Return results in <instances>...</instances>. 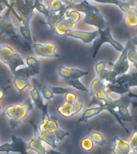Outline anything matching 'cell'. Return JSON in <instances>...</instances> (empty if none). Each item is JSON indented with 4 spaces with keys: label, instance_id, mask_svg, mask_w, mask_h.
<instances>
[{
    "label": "cell",
    "instance_id": "1",
    "mask_svg": "<svg viewBox=\"0 0 137 154\" xmlns=\"http://www.w3.org/2000/svg\"><path fill=\"white\" fill-rule=\"evenodd\" d=\"M0 61L9 67L13 75L15 74L19 67H24L26 62L17 52H15L13 48L10 46L0 44Z\"/></svg>",
    "mask_w": 137,
    "mask_h": 154
},
{
    "label": "cell",
    "instance_id": "2",
    "mask_svg": "<svg viewBox=\"0 0 137 154\" xmlns=\"http://www.w3.org/2000/svg\"><path fill=\"white\" fill-rule=\"evenodd\" d=\"M98 31L99 35L94 40L93 47H92V57H96L102 45L105 43H110L118 51H123V50L124 49V47L112 38L111 34V28L109 26L106 27L103 30H98Z\"/></svg>",
    "mask_w": 137,
    "mask_h": 154
},
{
    "label": "cell",
    "instance_id": "3",
    "mask_svg": "<svg viewBox=\"0 0 137 154\" xmlns=\"http://www.w3.org/2000/svg\"><path fill=\"white\" fill-rule=\"evenodd\" d=\"M11 140L12 142L11 144L7 143L0 145V152H6L7 154H9L11 152H13L19 154H28V147L26 142L14 135L11 136Z\"/></svg>",
    "mask_w": 137,
    "mask_h": 154
},
{
    "label": "cell",
    "instance_id": "4",
    "mask_svg": "<svg viewBox=\"0 0 137 154\" xmlns=\"http://www.w3.org/2000/svg\"><path fill=\"white\" fill-rule=\"evenodd\" d=\"M84 108V101L78 99L75 102H66L61 103L57 108V112L59 114L65 118L72 117L76 115Z\"/></svg>",
    "mask_w": 137,
    "mask_h": 154
},
{
    "label": "cell",
    "instance_id": "5",
    "mask_svg": "<svg viewBox=\"0 0 137 154\" xmlns=\"http://www.w3.org/2000/svg\"><path fill=\"white\" fill-rule=\"evenodd\" d=\"M84 23L85 24L95 26L98 30H103L106 27L105 19L96 7H94L91 11L85 13Z\"/></svg>",
    "mask_w": 137,
    "mask_h": 154
},
{
    "label": "cell",
    "instance_id": "6",
    "mask_svg": "<svg viewBox=\"0 0 137 154\" xmlns=\"http://www.w3.org/2000/svg\"><path fill=\"white\" fill-rule=\"evenodd\" d=\"M33 108L34 103L32 100H31V99H26V100L22 103L21 108L19 111V112L16 115V116L14 119L10 120V126H11L12 129H15V128L19 127V125L23 123V121L26 119V117L28 116L29 113L32 111Z\"/></svg>",
    "mask_w": 137,
    "mask_h": 154
},
{
    "label": "cell",
    "instance_id": "7",
    "mask_svg": "<svg viewBox=\"0 0 137 154\" xmlns=\"http://www.w3.org/2000/svg\"><path fill=\"white\" fill-rule=\"evenodd\" d=\"M32 49L38 56L42 57L58 58L59 56L57 47L54 43H34Z\"/></svg>",
    "mask_w": 137,
    "mask_h": 154
},
{
    "label": "cell",
    "instance_id": "8",
    "mask_svg": "<svg viewBox=\"0 0 137 154\" xmlns=\"http://www.w3.org/2000/svg\"><path fill=\"white\" fill-rule=\"evenodd\" d=\"M76 26V22L74 21L73 19H67V18L64 17L63 19H60L59 21H58L54 25L52 28L50 29V31H52L53 33L58 35L65 36L67 33L75 30Z\"/></svg>",
    "mask_w": 137,
    "mask_h": 154
},
{
    "label": "cell",
    "instance_id": "9",
    "mask_svg": "<svg viewBox=\"0 0 137 154\" xmlns=\"http://www.w3.org/2000/svg\"><path fill=\"white\" fill-rule=\"evenodd\" d=\"M18 30L19 28H17L13 23L8 14L6 16L0 17V35L9 39L11 37L19 32Z\"/></svg>",
    "mask_w": 137,
    "mask_h": 154
},
{
    "label": "cell",
    "instance_id": "10",
    "mask_svg": "<svg viewBox=\"0 0 137 154\" xmlns=\"http://www.w3.org/2000/svg\"><path fill=\"white\" fill-rule=\"evenodd\" d=\"M31 125L33 126L34 128V137L27 143L28 149L33 150L37 154H47V149L42 144V140L40 137V132L38 127L34 123V121L31 120Z\"/></svg>",
    "mask_w": 137,
    "mask_h": 154
},
{
    "label": "cell",
    "instance_id": "11",
    "mask_svg": "<svg viewBox=\"0 0 137 154\" xmlns=\"http://www.w3.org/2000/svg\"><path fill=\"white\" fill-rule=\"evenodd\" d=\"M131 97L127 94H124L118 99L117 112L122 121H131L132 117L128 110V107L131 104Z\"/></svg>",
    "mask_w": 137,
    "mask_h": 154
},
{
    "label": "cell",
    "instance_id": "12",
    "mask_svg": "<svg viewBox=\"0 0 137 154\" xmlns=\"http://www.w3.org/2000/svg\"><path fill=\"white\" fill-rule=\"evenodd\" d=\"M89 72L83 70L78 69V68H71V67H65L63 65H61L58 68V75L65 81L69 79H79L84 75H88Z\"/></svg>",
    "mask_w": 137,
    "mask_h": 154
},
{
    "label": "cell",
    "instance_id": "13",
    "mask_svg": "<svg viewBox=\"0 0 137 154\" xmlns=\"http://www.w3.org/2000/svg\"><path fill=\"white\" fill-rule=\"evenodd\" d=\"M46 131L50 134H53L55 137V139L57 141L62 140L66 137H68L70 135L69 132H64L59 128V125L58 124V119L55 116H50V120L48 122Z\"/></svg>",
    "mask_w": 137,
    "mask_h": 154
},
{
    "label": "cell",
    "instance_id": "14",
    "mask_svg": "<svg viewBox=\"0 0 137 154\" xmlns=\"http://www.w3.org/2000/svg\"><path fill=\"white\" fill-rule=\"evenodd\" d=\"M129 69V62L127 60V48L124 47V49L121 51L119 60L115 64L112 65V70L117 74V75L126 74Z\"/></svg>",
    "mask_w": 137,
    "mask_h": 154
},
{
    "label": "cell",
    "instance_id": "15",
    "mask_svg": "<svg viewBox=\"0 0 137 154\" xmlns=\"http://www.w3.org/2000/svg\"><path fill=\"white\" fill-rule=\"evenodd\" d=\"M99 35V33L98 30L93 31V32H87V31L74 30V31H70V32L66 34L65 37L77 38V39L81 40L84 43H90L91 42H93L98 37Z\"/></svg>",
    "mask_w": 137,
    "mask_h": 154
},
{
    "label": "cell",
    "instance_id": "16",
    "mask_svg": "<svg viewBox=\"0 0 137 154\" xmlns=\"http://www.w3.org/2000/svg\"><path fill=\"white\" fill-rule=\"evenodd\" d=\"M95 97V96H93ZM96 98V97H95ZM96 101H97V103H98L99 106L97 107H95V108H88V109H86V110L84 111V112L83 113V115H82L81 118H79V122H86L87 120L90 119V118L93 117L95 116L98 115L100 112H103V111H107V108H108V104H106L103 102V101L99 100L98 99H96Z\"/></svg>",
    "mask_w": 137,
    "mask_h": 154
},
{
    "label": "cell",
    "instance_id": "17",
    "mask_svg": "<svg viewBox=\"0 0 137 154\" xmlns=\"http://www.w3.org/2000/svg\"><path fill=\"white\" fill-rule=\"evenodd\" d=\"M112 152L114 154H128L132 151L128 142L115 137L112 141Z\"/></svg>",
    "mask_w": 137,
    "mask_h": 154
},
{
    "label": "cell",
    "instance_id": "18",
    "mask_svg": "<svg viewBox=\"0 0 137 154\" xmlns=\"http://www.w3.org/2000/svg\"><path fill=\"white\" fill-rule=\"evenodd\" d=\"M105 90L108 92H113V93L118 94V95H124L131 91L129 87L127 86V84H120L117 83H107L106 84Z\"/></svg>",
    "mask_w": 137,
    "mask_h": 154
},
{
    "label": "cell",
    "instance_id": "19",
    "mask_svg": "<svg viewBox=\"0 0 137 154\" xmlns=\"http://www.w3.org/2000/svg\"><path fill=\"white\" fill-rule=\"evenodd\" d=\"M124 21L126 26L128 28L133 29L137 27V9L134 7H129L127 11H125Z\"/></svg>",
    "mask_w": 137,
    "mask_h": 154
},
{
    "label": "cell",
    "instance_id": "20",
    "mask_svg": "<svg viewBox=\"0 0 137 154\" xmlns=\"http://www.w3.org/2000/svg\"><path fill=\"white\" fill-rule=\"evenodd\" d=\"M30 96H31V100H32L34 104L36 106V108L42 109L45 103H44L43 97L40 91H39V89L38 88V87L36 86L35 84H32V88L30 91Z\"/></svg>",
    "mask_w": 137,
    "mask_h": 154
},
{
    "label": "cell",
    "instance_id": "21",
    "mask_svg": "<svg viewBox=\"0 0 137 154\" xmlns=\"http://www.w3.org/2000/svg\"><path fill=\"white\" fill-rule=\"evenodd\" d=\"M126 47L127 48V60L133 63L135 67L137 69V50L135 46L132 43L131 39L127 41Z\"/></svg>",
    "mask_w": 137,
    "mask_h": 154
},
{
    "label": "cell",
    "instance_id": "22",
    "mask_svg": "<svg viewBox=\"0 0 137 154\" xmlns=\"http://www.w3.org/2000/svg\"><path fill=\"white\" fill-rule=\"evenodd\" d=\"M106 88V82L104 80L99 79L98 77L92 81L90 87V90H89V94L91 97H93L98 91H99L102 89Z\"/></svg>",
    "mask_w": 137,
    "mask_h": 154
},
{
    "label": "cell",
    "instance_id": "23",
    "mask_svg": "<svg viewBox=\"0 0 137 154\" xmlns=\"http://www.w3.org/2000/svg\"><path fill=\"white\" fill-rule=\"evenodd\" d=\"M38 73L35 72V70L31 69V67H22L21 68L19 67V69H17L15 74L14 75V76H19L24 78L26 79H29L31 77L35 76L36 75H38Z\"/></svg>",
    "mask_w": 137,
    "mask_h": 154
},
{
    "label": "cell",
    "instance_id": "24",
    "mask_svg": "<svg viewBox=\"0 0 137 154\" xmlns=\"http://www.w3.org/2000/svg\"><path fill=\"white\" fill-rule=\"evenodd\" d=\"M40 132V137L42 141L48 144L49 146L51 147L52 149H57L58 147L56 145V139L55 137L53 134H50L47 131H39Z\"/></svg>",
    "mask_w": 137,
    "mask_h": 154
},
{
    "label": "cell",
    "instance_id": "25",
    "mask_svg": "<svg viewBox=\"0 0 137 154\" xmlns=\"http://www.w3.org/2000/svg\"><path fill=\"white\" fill-rule=\"evenodd\" d=\"M14 87L17 88V90L20 91V92L24 91L25 89L29 88V87H32V84H30L29 79H24V78L19 76H14Z\"/></svg>",
    "mask_w": 137,
    "mask_h": 154
},
{
    "label": "cell",
    "instance_id": "26",
    "mask_svg": "<svg viewBox=\"0 0 137 154\" xmlns=\"http://www.w3.org/2000/svg\"><path fill=\"white\" fill-rule=\"evenodd\" d=\"M48 103H46L43 108L41 109L42 110V121H41L40 125H38V129L39 131H46V128L47 125L49 120H50V115L48 114L47 111V107H48Z\"/></svg>",
    "mask_w": 137,
    "mask_h": 154
},
{
    "label": "cell",
    "instance_id": "27",
    "mask_svg": "<svg viewBox=\"0 0 137 154\" xmlns=\"http://www.w3.org/2000/svg\"><path fill=\"white\" fill-rule=\"evenodd\" d=\"M21 107L22 103H15V104L9 105L6 108V109L3 112V116H6L10 118V120H12L16 116Z\"/></svg>",
    "mask_w": 137,
    "mask_h": 154
},
{
    "label": "cell",
    "instance_id": "28",
    "mask_svg": "<svg viewBox=\"0 0 137 154\" xmlns=\"http://www.w3.org/2000/svg\"><path fill=\"white\" fill-rule=\"evenodd\" d=\"M95 2H99V3H108V4H115L120 7L121 11L123 12L127 11L129 9L130 5L126 2H122L120 0H93Z\"/></svg>",
    "mask_w": 137,
    "mask_h": 154
},
{
    "label": "cell",
    "instance_id": "29",
    "mask_svg": "<svg viewBox=\"0 0 137 154\" xmlns=\"http://www.w3.org/2000/svg\"><path fill=\"white\" fill-rule=\"evenodd\" d=\"M32 84H35V83H32ZM36 86L38 87V88L39 89V91H40L41 94H42V96H43V99L44 100H50L51 99L55 98V94L53 93L51 90L49 88V87L47 86H42L40 87L39 85H37L35 84Z\"/></svg>",
    "mask_w": 137,
    "mask_h": 154
},
{
    "label": "cell",
    "instance_id": "30",
    "mask_svg": "<svg viewBox=\"0 0 137 154\" xmlns=\"http://www.w3.org/2000/svg\"><path fill=\"white\" fill-rule=\"evenodd\" d=\"M19 33L21 34V35L23 37L26 41H28L30 43H32V36H31V32L30 31V27L25 26L23 24H19L18 26Z\"/></svg>",
    "mask_w": 137,
    "mask_h": 154
},
{
    "label": "cell",
    "instance_id": "31",
    "mask_svg": "<svg viewBox=\"0 0 137 154\" xmlns=\"http://www.w3.org/2000/svg\"><path fill=\"white\" fill-rule=\"evenodd\" d=\"M49 8L52 12H59L64 8H67L60 0H50L49 2Z\"/></svg>",
    "mask_w": 137,
    "mask_h": 154
},
{
    "label": "cell",
    "instance_id": "32",
    "mask_svg": "<svg viewBox=\"0 0 137 154\" xmlns=\"http://www.w3.org/2000/svg\"><path fill=\"white\" fill-rule=\"evenodd\" d=\"M89 137L91 138L95 144L100 145V146H103L105 144V139L101 133L98 132H92L89 134Z\"/></svg>",
    "mask_w": 137,
    "mask_h": 154
},
{
    "label": "cell",
    "instance_id": "33",
    "mask_svg": "<svg viewBox=\"0 0 137 154\" xmlns=\"http://www.w3.org/2000/svg\"><path fill=\"white\" fill-rule=\"evenodd\" d=\"M80 147L85 152H91L94 148V142L90 137H84L80 141Z\"/></svg>",
    "mask_w": 137,
    "mask_h": 154
},
{
    "label": "cell",
    "instance_id": "34",
    "mask_svg": "<svg viewBox=\"0 0 137 154\" xmlns=\"http://www.w3.org/2000/svg\"><path fill=\"white\" fill-rule=\"evenodd\" d=\"M26 63L29 67H31V69L35 70V72H38V74L40 73V64H39V62L36 58L32 57V56L26 58Z\"/></svg>",
    "mask_w": 137,
    "mask_h": 154
},
{
    "label": "cell",
    "instance_id": "35",
    "mask_svg": "<svg viewBox=\"0 0 137 154\" xmlns=\"http://www.w3.org/2000/svg\"><path fill=\"white\" fill-rule=\"evenodd\" d=\"M65 82L67 83V85L73 87L74 88L77 89V90H79V91H87V89L86 87L84 86V84L79 81V79H69V80H67V81H65Z\"/></svg>",
    "mask_w": 137,
    "mask_h": 154
},
{
    "label": "cell",
    "instance_id": "36",
    "mask_svg": "<svg viewBox=\"0 0 137 154\" xmlns=\"http://www.w3.org/2000/svg\"><path fill=\"white\" fill-rule=\"evenodd\" d=\"M65 18L73 19L74 21L78 23L79 19H81V14H80V12L75 11V10H67L65 12Z\"/></svg>",
    "mask_w": 137,
    "mask_h": 154
},
{
    "label": "cell",
    "instance_id": "37",
    "mask_svg": "<svg viewBox=\"0 0 137 154\" xmlns=\"http://www.w3.org/2000/svg\"><path fill=\"white\" fill-rule=\"evenodd\" d=\"M35 9L37 10L38 11L40 12V13H42L47 19L50 16V14H52V11H50V8L46 7L45 5L43 4V2H38V4L36 5Z\"/></svg>",
    "mask_w": 137,
    "mask_h": 154
},
{
    "label": "cell",
    "instance_id": "38",
    "mask_svg": "<svg viewBox=\"0 0 137 154\" xmlns=\"http://www.w3.org/2000/svg\"><path fill=\"white\" fill-rule=\"evenodd\" d=\"M127 87H137V72L135 73H130L128 74V79L126 83Z\"/></svg>",
    "mask_w": 137,
    "mask_h": 154
},
{
    "label": "cell",
    "instance_id": "39",
    "mask_svg": "<svg viewBox=\"0 0 137 154\" xmlns=\"http://www.w3.org/2000/svg\"><path fill=\"white\" fill-rule=\"evenodd\" d=\"M128 144H129L130 148L132 149H135V147H137V128L135 126L134 132L132 133V137H130Z\"/></svg>",
    "mask_w": 137,
    "mask_h": 154
},
{
    "label": "cell",
    "instance_id": "40",
    "mask_svg": "<svg viewBox=\"0 0 137 154\" xmlns=\"http://www.w3.org/2000/svg\"><path fill=\"white\" fill-rule=\"evenodd\" d=\"M117 76V74H116L113 70H108V73L106 75L104 81H105L106 83H113V82L115 81V79H116Z\"/></svg>",
    "mask_w": 137,
    "mask_h": 154
},
{
    "label": "cell",
    "instance_id": "41",
    "mask_svg": "<svg viewBox=\"0 0 137 154\" xmlns=\"http://www.w3.org/2000/svg\"><path fill=\"white\" fill-rule=\"evenodd\" d=\"M49 88L51 90L53 93L56 94V95H60V94H66L67 92L70 91L69 88H62V87H54V86H49Z\"/></svg>",
    "mask_w": 137,
    "mask_h": 154
},
{
    "label": "cell",
    "instance_id": "42",
    "mask_svg": "<svg viewBox=\"0 0 137 154\" xmlns=\"http://www.w3.org/2000/svg\"><path fill=\"white\" fill-rule=\"evenodd\" d=\"M106 66H107V63L105 61H101V62H99L96 63L95 68H96L97 76H99L106 69Z\"/></svg>",
    "mask_w": 137,
    "mask_h": 154
},
{
    "label": "cell",
    "instance_id": "43",
    "mask_svg": "<svg viewBox=\"0 0 137 154\" xmlns=\"http://www.w3.org/2000/svg\"><path fill=\"white\" fill-rule=\"evenodd\" d=\"M77 100H78V96L74 92H72V91H70L65 94V101L66 102H71V103H72V102H75Z\"/></svg>",
    "mask_w": 137,
    "mask_h": 154
},
{
    "label": "cell",
    "instance_id": "44",
    "mask_svg": "<svg viewBox=\"0 0 137 154\" xmlns=\"http://www.w3.org/2000/svg\"><path fill=\"white\" fill-rule=\"evenodd\" d=\"M60 1H61L66 7H67V6H69V5L73 3V0H60Z\"/></svg>",
    "mask_w": 137,
    "mask_h": 154
},
{
    "label": "cell",
    "instance_id": "45",
    "mask_svg": "<svg viewBox=\"0 0 137 154\" xmlns=\"http://www.w3.org/2000/svg\"><path fill=\"white\" fill-rule=\"evenodd\" d=\"M47 154H63L59 152H57L54 150V149H49V150H47Z\"/></svg>",
    "mask_w": 137,
    "mask_h": 154
},
{
    "label": "cell",
    "instance_id": "46",
    "mask_svg": "<svg viewBox=\"0 0 137 154\" xmlns=\"http://www.w3.org/2000/svg\"><path fill=\"white\" fill-rule=\"evenodd\" d=\"M131 104H132V112L134 111V109L135 108H137V102L133 100H131Z\"/></svg>",
    "mask_w": 137,
    "mask_h": 154
},
{
    "label": "cell",
    "instance_id": "47",
    "mask_svg": "<svg viewBox=\"0 0 137 154\" xmlns=\"http://www.w3.org/2000/svg\"><path fill=\"white\" fill-rule=\"evenodd\" d=\"M131 39V41H132V43L134 44L135 47H137V36H135V37H133V38H130Z\"/></svg>",
    "mask_w": 137,
    "mask_h": 154
},
{
    "label": "cell",
    "instance_id": "48",
    "mask_svg": "<svg viewBox=\"0 0 137 154\" xmlns=\"http://www.w3.org/2000/svg\"><path fill=\"white\" fill-rule=\"evenodd\" d=\"M4 92H3V91L2 90H1L0 89V100H2V99H3V97H4Z\"/></svg>",
    "mask_w": 137,
    "mask_h": 154
},
{
    "label": "cell",
    "instance_id": "49",
    "mask_svg": "<svg viewBox=\"0 0 137 154\" xmlns=\"http://www.w3.org/2000/svg\"><path fill=\"white\" fill-rule=\"evenodd\" d=\"M132 151L133 152H135V153H137V147H135V149H132Z\"/></svg>",
    "mask_w": 137,
    "mask_h": 154
},
{
    "label": "cell",
    "instance_id": "50",
    "mask_svg": "<svg viewBox=\"0 0 137 154\" xmlns=\"http://www.w3.org/2000/svg\"><path fill=\"white\" fill-rule=\"evenodd\" d=\"M120 1H122V2H127V0H120Z\"/></svg>",
    "mask_w": 137,
    "mask_h": 154
},
{
    "label": "cell",
    "instance_id": "51",
    "mask_svg": "<svg viewBox=\"0 0 137 154\" xmlns=\"http://www.w3.org/2000/svg\"><path fill=\"white\" fill-rule=\"evenodd\" d=\"M38 2H43V0H38Z\"/></svg>",
    "mask_w": 137,
    "mask_h": 154
},
{
    "label": "cell",
    "instance_id": "52",
    "mask_svg": "<svg viewBox=\"0 0 137 154\" xmlns=\"http://www.w3.org/2000/svg\"><path fill=\"white\" fill-rule=\"evenodd\" d=\"M1 109H2V106H1V104H0V111H1Z\"/></svg>",
    "mask_w": 137,
    "mask_h": 154
},
{
    "label": "cell",
    "instance_id": "53",
    "mask_svg": "<svg viewBox=\"0 0 137 154\" xmlns=\"http://www.w3.org/2000/svg\"><path fill=\"white\" fill-rule=\"evenodd\" d=\"M136 9H137V3H136Z\"/></svg>",
    "mask_w": 137,
    "mask_h": 154
}]
</instances>
